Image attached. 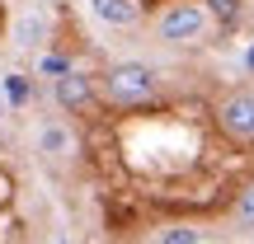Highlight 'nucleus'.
<instances>
[{
	"label": "nucleus",
	"mask_w": 254,
	"mask_h": 244,
	"mask_svg": "<svg viewBox=\"0 0 254 244\" xmlns=\"http://www.w3.org/2000/svg\"><path fill=\"white\" fill-rule=\"evenodd\" d=\"M104 94H109V103H146L155 94V75L146 61H118L109 66V75H104Z\"/></svg>",
	"instance_id": "1"
},
{
	"label": "nucleus",
	"mask_w": 254,
	"mask_h": 244,
	"mask_svg": "<svg viewBox=\"0 0 254 244\" xmlns=\"http://www.w3.org/2000/svg\"><path fill=\"white\" fill-rule=\"evenodd\" d=\"M155 33L165 38V43H198L202 33H207V9L202 5H170L160 19H155Z\"/></svg>",
	"instance_id": "2"
},
{
	"label": "nucleus",
	"mask_w": 254,
	"mask_h": 244,
	"mask_svg": "<svg viewBox=\"0 0 254 244\" xmlns=\"http://www.w3.org/2000/svg\"><path fill=\"white\" fill-rule=\"evenodd\" d=\"M217 127L231 141H254V90H236L217 103Z\"/></svg>",
	"instance_id": "3"
},
{
	"label": "nucleus",
	"mask_w": 254,
	"mask_h": 244,
	"mask_svg": "<svg viewBox=\"0 0 254 244\" xmlns=\"http://www.w3.org/2000/svg\"><path fill=\"white\" fill-rule=\"evenodd\" d=\"M52 99L62 103V108H85V103L94 99V85H90V75H80V71H66V75H57V85H52Z\"/></svg>",
	"instance_id": "4"
},
{
	"label": "nucleus",
	"mask_w": 254,
	"mask_h": 244,
	"mask_svg": "<svg viewBox=\"0 0 254 244\" xmlns=\"http://www.w3.org/2000/svg\"><path fill=\"white\" fill-rule=\"evenodd\" d=\"M38 150H43L47 160H66V155L75 150V136H71V127H62V122H47L43 132H38Z\"/></svg>",
	"instance_id": "5"
},
{
	"label": "nucleus",
	"mask_w": 254,
	"mask_h": 244,
	"mask_svg": "<svg viewBox=\"0 0 254 244\" xmlns=\"http://www.w3.org/2000/svg\"><path fill=\"white\" fill-rule=\"evenodd\" d=\"M94 14L113 28H132L136 24V0H94Z\"/></svg>",
	"instance_id": "6"
},
{
	"label": "nucleus",
	"mask_w": 254,
	"mask_h": 244,
	"mask_svg": "<svg viewBox=\"0 0 254 244\" xmlns=\"http://www.w3.org/2000/svg\"><path fill=\"white\" fill-rule=\"evenodd\" d=\"M231 221H236V230H254V183L236 197V207H231Z\"/></svg>",
	"instance_id": "7"
},
{
	"label": "nucleus",
	"mask_w": 254,
	"mask_h": 244,
	"mask_svg": "<svg viewBox=\"0 0 254 244\" xmlns=\"http://www.w3.org/2000/svg\"><path fill=\"white\" fill-rule=\"evenodd\" d=\"M160 244H202V230L198 226H165Z\"/></svg>",
	"instance_id": "8"
},
{
	"label": "nucleus",
	"mask_w": 254,
	"mask_h": 244,
	"mask_svg": "<svg viewBox=\"0 0 254 244\" xmlns=\"http://www.w3.org/2000/svg\"><path fill=\"white\" fill-rule=\"evenodd\" d=\"M207 9L217 19H236V9H240V0H207Z\"/></svg>",
	"instance_id": "9"
},
{
	"label": "nucleus",
	"mask_w": 254,
	"mask_h": 244,
	"mask_svg": "<svg viewBox=\"0 0 254 244\" xmlns=\"http://www.w3.org/2000/svg\"><path fill=\"white\" fill-rule=\"evenodd\" d=\"M38 28H43L38 19H24V24H19V43H33V38H38Z\"/></svg>",
	"instance_id": "10"
},
{
	"label": "nucleus",
	"mask_w": 254,
	"mask_h": 244,
	"mask_svg": "<svg viewBox=\"0 0 254 244\" xmlns=\"http://www.w3.org/2000/svg\"><path fill=\"white\" fill-rule=\"evenodd\" d=\"M24 94H28V85H24V80H9V99L19 103V99H24Z\"/></svg>",
	"instance_id": "11"
},
{
	"label": "nucleus",
	"mask_w": 254,
	"mask_h": 244,
	"mask_svg": "<svg viewBox=\"0 0 254 244\" xmlns=\"http://www.w3.org/2000/svg\"><path fill=\"white\" fill-rule=\"evenodd\" d=\"M245 71H254V43H250V52H245Z\"/></svg>",
	"instance_id": "12"
},
{
	"label": "nucleus",
	"mask_w": 254,
	"mask_h": 244,
	"mask_svg": "<svg viewBox=\"0 0 254 244\" xmlns=\"http://www.w3.org/2000/svg\"><path fill=\"white\" fill-rule=\"evenodd\" d=\"M0 118H5V99H0Z\"/></svg>",
	"instance_id": "13"
},
{
	"label": "nucleus",
	"mask_w": 254,
	"mask_h": 244,
	"mask_svg": "<svg viewBox=\"0 0 254 244\" xmlns=\"http://www.w3.org/2000/svg\"><path fill=\"white\" fill-rule=\"evenodd\" d=\"M62 244H66V240H62Z\"/></svg>",
	"instance_id": "14"
}]
</instances>
